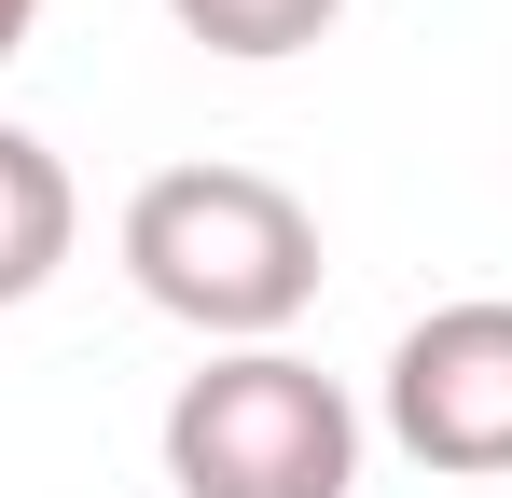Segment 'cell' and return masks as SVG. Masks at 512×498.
Listing matches in <instances>:
<instances>
[{"mask_svg":"<svg viewBox=\"0 0 512 498\" xmlns=\"http://www.w3.org/2000/svg\"><path fill=\"white\" fill-rule=\"evenodd\" d=\"M374 415H388V443H402L416 471H443V485H499V471H512V291L429 305V319L388 346Z\"/></svg>","mask_w":512,"mask_h":498,"instance_id":"cell-3","label":"cell"},{"mask_svg":"<svg viewBox=\"0 0 512 498\" xmlns=\"http://www.w3.org/2000/svg\"><path fill=\"white\" fill-rule=\"evenodd\" d=\"M125 277L208 346H291L319 305V208L263 166H153L125 194Z\"/></svg>","mask_w":512,"mask_h":498,"instance_id":"cell-1","label":"cell"},{"mask_svg":"<svg viewBox=\"0 0 512 498\" xmlns=\"http://www.w3.org/2000/svg\"><path fill=\"white\" fill-rule=\"evenodd\" d=\"M70 236H84V194H70V166H56V139L0 125V305L56 291V263H70Z\"/></svg>","mask_w":512,"mask_h":498,"instance_id":"cell-4","label":"cell"},{"mask_svg":"<svg viewBox=\"0 0 512 498\" xmlns=\"http://www.w3.org/2000/svg\"><path fill=\"white\" fill-rule=\"evenodd\" d=\"M180 498H360V402L305 346H208L153 429Z\"/></svg>","mask_w":512,"mask_h":498,"instance_id":"cell-2","label":"cell"},{"mask_svg":"<svg viewBox=\"0 0 512 498\" xmlns=\"http://www.w3.org/2000/svg\"><path fill=\"white\" fill-rule=\"evenodd\" d=\"M333 14H346V0H167V28H180V42H208V56H236V70L333 42Z\"/></svg>","mask_w":512,"mask_h":498,"instance_id":"cell-5","label":"cell"},{"mask_svg":"<svg viewBox=\"0 0 512 498\" xmlns=\"http://www.w3.org/2000/svg\"><path fill=\"white\" fill-rule=\"evenodd\" d=\"M28 28H42V0H0V56H28Z\"/></svg>","mask_w":512,"mask_h":498,"instance_id":"cell-6","label":"cell"}]
</instances>
